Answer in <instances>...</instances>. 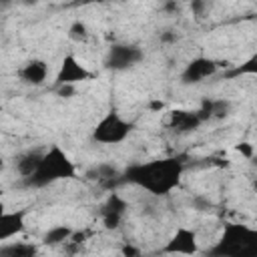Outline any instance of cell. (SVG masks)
I'll return each instance as SVG.
<instances>
[{
  "label": "cell",
  "mask_w": 257,
  "mask_h": 257,
  "mask_svg": "<svg viewBox=\"0 0 257 257\" xmlns=\"http://www.w3.org/2000/svg\"><path fill=\"white\" fill-rule=\"evenodd\" d=\"M183 173H185L183 157H159L126 167L120 173L118 183L135 185L147 191L151 197H169L181 185Z\"/></svg>",
  "instance_id": "obj_1"
},
{
  "label": "cell",
  "mask_w": 257,
  "mask_h": 257,
  "mask_svg": "<svg viewBox=\"0 0 257 257\" xmlns=\"http://www.w3.org/2000/svg\"><path fill=\"white\" fill-rule=\"evenodd\" d=\"M74 175H76L74 161L68 157V153L62 147L52 145V147L42 151L38 169L34 171V175L30 179L22 181V185L28 189H44V187H50L58 181L72 179Z\"/></svg>",
  "instance_id": "obj_2"
},
{
  "label": "cell",
  "mask_w": 257,
  "mask_h": 257,
  "mask_svg": "<svg viewBox=\"0 0 257 257\" xmlns=\"http://www.w3.org/2000/svg\"><path fill=\"white\" fill-rule=\"evenodd\" d=\"M205 257H257V231L243 223H227Z\"/></svg>",
  "instance_id": "obj_3"
},
{
  "label": "cell",
  "mask_w": 257,
  "mask_h": 257,
  "mask_svg": "<svg viewBox=\"0 0 257 257\" xmlns=\"http://www.w3.org/2000/svg\"><path fill=\"white\" fill-rule=\"evenodd\" d=\"M133 128L135 124L128 118H124L118 110H108L92 126L90 139L98 145H120L131 137Z\"/></svg>",
  "instance_id": "obj_4"
},
{
  "label": "cell",
  "mask_w": 257,
  "mask_h": 257,
  "mask_svg": "<svg viewBox=\"0 0 257 257\" xmlns=\"http://www.w3.org/2000/svg\"><path fill=\"white\" fill-rule=\"evenodd\" d=\"M145 60V50L139 44H131V42H114L110 44L104 64L108 70L114 72H124L135 68L137 64H141Z\"/></svg>",
  "instance_id": "obj_5"
},
{
  "label": "cell",
  "mask_w": 257,
  "mask_h": 257,
  "mask_svg": "<svg viewBox=\"0 0 257 257\" xmlns=\"http://www.w3.org/2000/svg\"><path fill=\"white\" fill-rule=\"evenodd\" d=\"M161 253L165 255H197L199 253V235L195 229L179 227L167 243L161 247Z\"/></svg>",
  "instance_id": "obj_6"
},
{
  "label": "cell",
  "mask_w": 257,
  "mask_h": 257,
  "mask_svg": "<svg viewBox=\"0 0 257 257\" xmlns=\"http://www.w3.org/2000/svg\"><path fill=\"white\" fill-rule=\"evenodd\" d=\"M219 72V64L215 58H209V56H195L191 58L183 72H181V82L191 86V84H199L203 80H209L213 78L215 74Z\"/></svg>",
  "instance_id": "obj_7"
},
{
  "label": "cell",
  "mask_w": 257,
  "mask_h": 257,
  "mask_svg": "<svg viewBox=\"0 0 257 257\" xmlns=\"http://www.w3.org/2000/svg\"><path fill=\"white\" fill-rule=\"evenodd\" d=\"M92 78V72L74 56V54H66L62 60H60V66H58V72H56V88L60 86H74L78 82H84V80H90Z\"/></svg>",
  "instance_id": "obj_8"
},
{
  "label": "cell",
  "mask_w": 257,
  "mask_h": 257,
  "mask_svg": "<svg viewBox=\"0 0 257 257\" xmlns=\"http://www.w3.org/2000/svg\"><path fill=\"white\" fill-rule=\"evenodd\" d=\"M126 209H128L126 199L112 191V193L106 197V201L102 203V207H100L102 225H104L106 229H118V227L122 225V221H124Z\"/></svg>",
  "instance_id": "obj_9"
},
{
  "label": "cell",
  "mask_w": 257,
  "mask_h": 257,
  "mask_svg": "<svg viewBox=\"0 0 257 257\" xmlns=\"http://www.w3.org/2000/svg\"><path fill=\"white\" fill-rule=\"evenodd\" d=\"M48 72H50V68L44 58H30L18 66L16 76L20 78V82H24L28 86H42L48 78Z\"/></svg>",
  "instance_id": "obj_10"
},
{
  "label": "cell",
  "mask_w": 257,
  "mask_h": 257,
  "mask_svg": "<svg viewBox=\"0 0 257 257\" xmlns=\"http://www.w3.org/2000/svg\"><path fill=\"white\" fill-rule=\"evenodd\" d=\"M165 124L175 135H189V133L197 131L203 124V120L197 114V110H171Z\"/></svg>",
  "instance_id": "obj_11"
},
{
  "label": "cell",
  "mask_w": 257,
  "mask_h": 257,
  "mask_svg": "<svg viewBox=\"0 0 257 257\" xmlns=\"http://www.w3.org/2000/svg\"><path fill=\"white\" fill-rule=\"evenodd\" d=\"M24 211H4L0 213V243L12 241L24 231Z\"/></svg>",
  "instance_id": "obj_12"
},
{
  "label": "cell",
  "mask_w": 257,
  "mask_h": 257,
  "mask_svg": "<svg viewBox=\"0 0 257 257\" xmlns=\"http://www.w3.org/2000/svg\"><path fill=\"white\" fill-rule=\"evenodd\" d=\"M231 108H233V104L227 98H205L201 102V106L197 108V114L201 116L203 122H207V120H221V118L229 116Z\"/></svg>",
  "instance_id": "obj_13"
},
{
  "label": "cell",
  "mask_w": 257,
  "mask_h": 257,
  "mask_svg": "<svg viewBox=\"0 0 257 257\" xmlns=\"http://www.w3.org/2000/svg\"><path fill=\"white\" fill-rule=\"evenodd\" d=\"M40 249L28 241H6L0 243V257H38Z\"/></svg>",
  "instance_id": "obj_14"
},
{
  "label": "cell",
  "mask_w": 257,
  "mask_h": 257,
  "mask_svg": "<svg viewBox=\"0 0 257 257\" xmlns=\"http://www.w3.org/2000/svg\"><path fill=\"white\" fill-rule=\"evenodd\" d=\"M40 157H42V151H26V153H22V155L14 161V169H16V173L20 175L22 181H26V179H30V177L34 175V171L38 169Z\"/></svg>",
  "instance_id": "obj_15"
},
{
  "label": "cell",
  "mask_w": 257,
  "mask_h": 257,
  "mask_svg": "<svg viewBox=\"0 0 257 257\" xmlns=\"http://www.w3.org/2000/svg\"><path fill=\"white\" fill-rule=\"evenodd\" d=\"M72 233H74V229L70 225H54L42 235V245H48V247L64 245L72 237Z\"/></svg>",
  "instance_id": "obj_16"
},
{
  "label": "cell",
  "mask_w": 257,
  "mask_h": 257,
  "mask_svg": "<svg viewBox=\"0 0 257 257\" xmlns=\"http://www.w3.org/2000/svg\"><path fill=\"white\" fill-rule=\"evenodd\" d=\"M90 28L82 22V20H74L70 26H68V38L76 44H86L90 40Z\"/></svg>",
  "instance_id": "obj_17"
},
{
  "label": "cell",
  "mask_w": 257,
  "mask_h": 257,
  "mask_svg": "<svg viewBox=\"0 0 257 257\" xmlns=\"http://www.w3.org/2000/svg\"><path fill=\"white\" fill-rule=\"evenodd\" d=\"M120 253H122V257H141L139 247H135V245H131V243H124V245L120 247Z\"/></svg>",
  "instance_id": "obj_18"
},
{
  "label": "cell",
  "mask_w": 257,
  "mask_h": 257,
  "mask_svg": "<svg viewBox=\"0 0 257 257\" xmlns=\"http://www.w3.org/2000/svg\"><path fill=\"white\" fill-rule=\"evenodd\" d=\"M239 151H241V153H245L247 157H251V155H253V149H251V145H249V143H241Z\"/></svg>",
  "instance_id": "obj_19"
}]
</instances>
